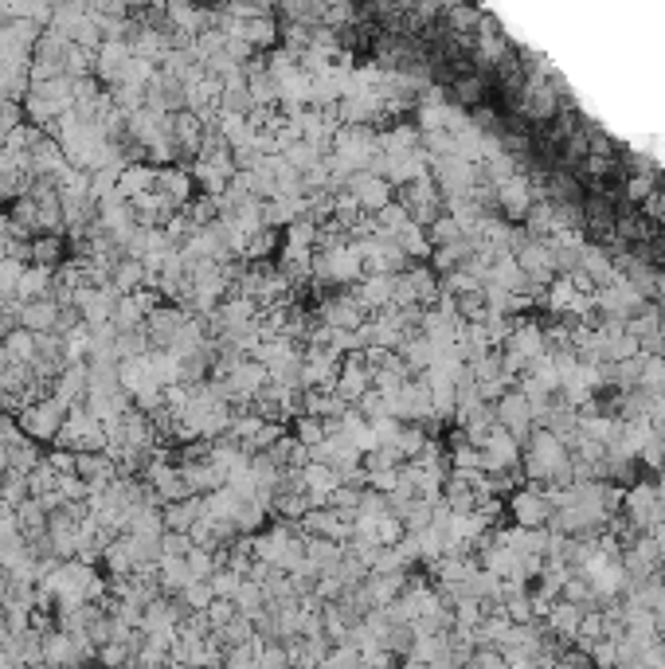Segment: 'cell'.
I'll list each match as a JSON object with an SVG mask.
<instances>
[{
    "label": "cell",
    "instance_id": "obj_1",
    "mask_svg": "<svg viewBox=\"0 0 665 669\" xmlns=\"http://www.w3.org/2000/svg\"><path fill=\"white\" fill-rule=\"evenodd\" d=\"M396 200H399L403 208H407V216H411L415 223H423V228L446 211L443 188L435 184L431 172H426V176H415V181H407V184H396Z\"/></svg>",
    "mask_w": 665,
    "mask_h": 669
},
{
    "label": "cell",
    "instance_id": "obj_2",
    "mask_svg": "<svg viewBox=\"0 0 665 669\" xmlns=\"http://www.w3.org/2000/svg\"><path fill=\"white\" fill-rule=\"evenodd\" d=\"M63 419H67V407L59 404V399L47 392L40 399H32V404H23L16 411V423H20V431L23 434H32L35 442H55V434L59 427H63Z\"/></svg>",
    "mask_w": 665,
    "mask_h": 669
},
{
    "label": "cell",
    "instance_id": "obj_3",
    "mask_svg": "<svg viewBox=\"0 0 665 669\" xmlns=\"http://www.w3.org/2000/svg\"><path fill=\"white\" fill-rule=\"evenodd\" d=\"M493 419L501 423L505 431H513L517 439H520V451H525V442H529V434H532V407H529V399H525V392L513 384V387H505L501 395L493 399Z\"/></svg>",
    "mask_w": 665,
    "mask_h": 669
},
{
    "label": "cell",
    "instance_id": "obj_4",
    "mask_svg": "<svg viewBox=\"0 0 665 669\" xmlns=\"http://www.w3.org/2000/svg\"><path fill=\"white\" fill-rule=\"evenodd\" d=\"M317 317H322L325 325H337V329H361L364 317H368V305L356 298V290H341V293H322L317 298Z\"/></svg>",
    "mask_w": 665,
    "mask_h": 669
},
{
    "label": "cell",
    "instance_id": "obj_5",
    "mask_svg": "<svg viewBox=\"0 0 665 669\" xmlns=\"http://www.w3.org/2000/svg\"><path fill=\"white\" fill-rule=\"evenodd\" d=\"M505 505H509V521L525 525V528H540V525H548V516H552V505H548V497H544V489L532 486V481L517 486L505 497Z\"/></svg>",
    "mask_w": 665,
    "mask_h": 669
},
{
    "label": "cell",
    "instance_id": "obj_6",
    "mask_svg": "<svg viewBox=\"0 0 665 669\" xmlns=\"http://www.w3.org/2000/svg\"><path fill=\"white\" fill-rule=\"evenodd\" d=\"M188 321V310L176 302H161L157 310L145 313V333H149V345L153 348H173L176 333H181V325Z\"/></svg>",
    "mask_w": 665,
    "mask_h": 669
},
{
    "label": "cell",
    "instance_id": "obj_7",
    "mask_svg": "<svg viewBox=\"0 0 665 669\" xmlns=\"http://www.w3.org/2000/svg\"><path fill=\"white\" fill-rule=\"evenodd\" d=\"M517 263H520V274L537 286H548L556 278V258H552V243L548 239H529L517 246Z\"/></svg>",
    "mask_w": 665,
    "mask_h": 669
},
{
    "label": "cell",
    "instance_id": "obj_8",
    "mask_svg": "<svg viewBox=\"0 0 665 669\" xmlns=\"http://www.w3.org/2000/svg\"><path fill=\"white\" fill-rule=\"evenodd\" d=\"M532 184H529V172H513L509 181L497 184V208H501V216L509 223H520L529 216V208H532Z\"/></svg>",
    "mask_w": 665,
    "mask_h": 669
},
{
    "label": "cell",
    "instance_id": "obj_9",
    "mask_svg": "<svg viewBox=\"0 0 665 669\" xmlns=\"http://www.w3.org/2000/svg\"><path fill=\"white\" fill-rule=\"evenodd\" d=\"M349 188V192L361 200V208L364 211H379L384 204H391V200H396V184L388 181V176H376V172H352V181L344 184Z\"/></svg>",
    "mask_w": 665,
    "mask_h": 669
},
{
    "label": "cell",
    "instance_id": "obj_10",
    "mask_svg": "<svg viewBox=\"0 0 665 669\" xmlns=\"http://www.w3.org/2000/svg\"><path fill=\"white\" fill-rule=\"evenodd\" d=\"M75 474L87 481L90 493H94V489H106V486H110V481L122 474V469H117V462H114L110 451H79V454H75Z\"/></svg>",
    "mask_w": 665,
    "mask_h": 669
},
{
    "label": "cell",
    "instance_id": "obj_11",
    "mask_svg": "<svg viewBox=\"0 0 665 669\" xmlns=\"http://www.w3.org/2000/svg\"><path fill=\"white\" fill-rule=\"evenodd\" d=\"M153 188H161L176 208H184L188 200L196 196V181H192V169H188V164H157V184Z\"/></svg>",
    "mask_w": 665,
    "mask_h": 669
},
{
    "label": "cell",
    "instance_id": "obj_12",
    "mask_svg": "<svg viewBox=\"0 0 665 669\" xmlns=\"http://www.w3.org/2000/svg\"><path fill=\"white\" fill-rule=\"evenodd\" d=\"M544 200H552V204H579L584 200V176L576 169L544 172Z\"/></svg>",
    "mask_w": 665,
    "mask_h": 669
},
{
    "label": "cell",
    "instance_id": "obj_13",
    "mask_svg": "<svg viewBox=\"0 0 665 669\" xmlns=\"http://www.w3.org/2000/svg\"><path fill=\"white\" fill-rule=\"evenodd\" d=\"M153 184H157V164H149V161H129L117 172V196H126V200L149 192Z\"/></svg>",
    "mask_w": 665,
    "mask_h": 669
},
{
    "label": "cell",
    "instance_id": "obj_14",
    "mask_svg": "<svg viewBox=\"0 0 665 669\" xmlns=\"http://www.w3.org/2000/svg\"><path fill=\"white\" fill-rule=\"evenodd\" d=\"M67 255H70V246H67L63 231H35L32 235V263L55 270L59 263H67Z\"/></svg>",
    "mask_w": 665,
    "mask_h": 669
},
{
    "label": "cell",
    "instance_id": "obj_15",
    "mask_svg": "<svg viewBox=\"0 0 665 669\" xmlns=\"http://www.w3.org/2000/svg\"><path fill=\"white\" fill-rule=\"evenodd\" d=\"M356 298H361L368 305V313L372 310H384V305H391V290H396V274H364L361 282H356Z\"/></svg>",
    "mask_w": 665,
    "mask_h": 669
},
{
    "label": "cell",
    "instance_id": "obj_16",
    "mask_svg": "<svg viewBox=\"0 0 665 669\" xmlns=\"http://www.w3.org/2000/svg\"><path fill=\"white\" fill-rule=\"evenodd\" d=\"M55 313H59V302L52 298V293L20 302V325L32 329V333H47V329L55 325Z\"/></svg>",
    "mask_w": 665,
    "mask_h": 669
},
{
    "label": "cell",
    "instance_id": "obj_17",
    "mask_svg": "<svg viewBox=\"0 0 665 669\" xmlns=\"http://www.w3.org/2000/svg\"><path fill=\"white\" fill-rule=\"evenodd\" d=\"M110 286H114L117 293H134L137 286H149V270H145V263H141V258H134V255L117 258V263L110 266Z\"/></svg>",
    "mask_w": 665,
    "mask_h": 669
},
{
    "label": "cell",
    "instance_id": "obj_18",
    "mask_svg": "<svg viewBox=\"0 0 665 669\" xmlns=\"http://www.w3.org/2000/svg\"><path fill=\"white\" fill-rule=\"evenodd\" d=\"M0 357L5 360H16V364H32L35 357V333L23 325H12L5 337H0Z\"/></svg>",
    "mask_w": 665,
    "mask_h": 669
},
{
    "label": "cell",
    "instance_id": "obj_19",
    "mask_svg": "<svg viewBox=\"0 0 665 669\" xmlns=\"http://www.w3.org/2000/svg\"><path fill=\"white\" fill-rule=\"evenodd\" d=\"M157 580L164 595H181L188 580H196L192 568H188V556H161L157 563Z\"/></svg>",
    "mask_w": 665,
    "mask_h": 669
},
{
    "label": "cell",
    "instance_id": "obj_20",
    "mask_svg": "<svg viewBox=\"0 0 665 669\" xmlns=\"http://www.w3.org/2000/svg\"><path fill=\"white\" fill-rule=\"evenodd\" d=\"M181 469H184V481H188V489H192V493H211V489H220L223 481H228V474H223L211 458H208V462H184Z\"/></svg>",
    "mask_w": 665,
    "mask_h": 669
},
{
    "label": "cell",
    "instance_id": "obj_21",
    "mask_svg": "<svg viewBox=\"0 0 665 669\" xmlns=\"http://www.w3.org/2000/svg\"><path fill=\"white\" fill-rule=\"evenodd\" d=\"M52 274H55L52 266L28 263V266H23V274H20V282H16V298H20V302H28V298H43V293L52 290Z\"/></svg>",
    "mask_w": 665,
    "mask_h": 669
},
{
    "label": "cell",
    "instance_id": "obj_22",
    "mask_svg": "<svg viewBox=\"0 0 665 669\" xmlns=\"http://www.w3.org/2000/svg\"><path fill=\"white\" fill-rule=\"evenodd\" d=\"M426 442H431V434H426L423 423H399V431H396V446H399V454H403V462H411V458H419L426 451Z\"/></svg>",
    "mask_w": 665,
    "mask_h": 669
},
{
    "label": "cell",
    "instance_id": "obj_23",
    "mask_svg": "<svg viewBox=\"0 0 665 669\" xmlns=\"http://www.w3.org/2000/svg\"><path fill=\"white\" fill-rule=\"evenodd\" d=\"M110 321H114L117 333H122V329H141V325H145V305L137 302V293H117Z\"/></svg>",
    "mask_w": 665,
    "mask_h": 669
},
{
    "label": "cell",
    "instance_id": "obj_24",
    "mask_svg": "<svg viewBox=\"0 0 665 669\" xmlns=\"http://www.w3.org/2000/svg\"><path fill=\"white\" fill-rule=\"evenodd\" d=\"M43 462V451H40V442L32 439V434H16V439H12V446H8V466L12 469H23V474H28L32 466H40Z\"/></svg>",
    "mask_w": 665,
    "mask_h": 669
},
{
    "label": "cell",
    "instance_id": "obj_25",
    "mask_svg": "<svg viewBox=\"0 0 665 669\" xmlns=\"http://www.w3.org/2000/svg\"><path fill=\"white\" fill-rule=\"evenodd\" d=\"M16 516H20V533H23V540L47 533V505H43L40 497H23V501L16 505Z\"/></svg>",
    "mask_w": 665,
    "mask_h": 669
},
{
    "label": "cell",
    "instance_id": "obj_26",
    "mask_svg": "<svg viewBox=\"0 0 665 669\" xmlns=\"http://www.w3.org/2000/svg\"><path fill=\"white\" fill-rule=\"evenodd\" d=\"M290 434L298 439L302 446H317L329 434V427H325V419H317V415H310V411H298V415H290Z\"/></svg>",
    "mask_w": 665,
    "mask_h": 669
},
{
    "label": "cell",
    "instance_id": "obj_27",
    "mask_svg": "<svg viewBox=\"0 0 665 669\" xmlns=\"http://www.w3.org/2000/svg\"><path fill=\"white\" fill-rule=\"evenodd\" d=\"M305 556L325 571V568H332V563L344 556V544H341V540H332V536H305Z\"/></svg>",
    "mask_w": 665,
    "mask_h": 669
},
{
    "label": "cell",
    "instance_id": "obj_28",
    "mask_svg": "<svg viewBox=\"0 0 665 669\" xmlns=\"http://www.w3.org/2000/svg\"><path fill=\"white\" fill-rule=\"evenodd\" d=\"M396 243H399L411 258H431V239H426V228H423V223H415V219H407V223H403V228L396 231Z\"/></svg>",
    "mask_w": 665,
    "mask_h": 669
},
{
    "label": "cell",
    "instance_id": "obj_29",
    "mask_svg": "<svg viewBox=\"0 0 665 669\" xmlns=\"http://www.w3.org/2000/svg\"><path fill=\"white\" fill-rule=\"evenodd\" d=\"M8 216H12V223L20 228V235H35V231H40V204H35L28 192L12 200V204H8Z\"/></svg>",
    "mask_w": 665,
    "mask_h": 669
},
{
    "label": "cell",
    "instance_id": "obj_30",
    "mask_svg": "<svg viewBox=\"0 0 665 669\" xmlns=\"http://www.w3.org/2000/svg\"><path fill=\"white\" fill-rule=\"evenodd\" d=\"M454 310L462 321H482L485 313H490V302H485V290L482 286H473V290H462L454 293Z\"/></svg>",
    "mask_w": 665,
    "mask_h": 669
},
{
    "label": "cell",
    "instance_id": "obj_31",
    "mask_svg": "<svg viewBox=\"0 0 665 669\" xmlns=\"http://www.w3.org/2000/svg\"><path fill=\"white\" fill-rule=\"evenodd\" d=\"M642 384V357H626V360H611V387L619 392H631V387Z\"/></svg>",
    "mask_w": 665,
    "mask_h": 669
},
{
    "label": "cell",
    "instance_id": "obj_32",
    "mask_svg": "<svg viewBox=\"0 0 665 669\" xmlns=\"http://www.w3.org/2000/svg\"><path fill=\"white\" fill-rule=\"evenodd\" d=\"M282 157H286V161L294 164V169H302V172H305V169H314V164H317V161H322V157H325V153H322V149H317V145H314V141H305V137H294V141H290V145H286V149H282Z\"/></svg>",
    "mask_w": 665,
    "mask_h": 669
},
{
    "label": "cell",
    "instance_id": "obj_33",
    "mask_svg": "<svg viewBox=\"0 0 665 669\" xmlns=\"http://www.w3.org/2000/svg\"><path fill=\"white\" fill-rule=\"evenodd\" d=\"M235 607L243 610V615H258V610L267 607V591H263V583L258 580H251V575H247V580L239 583V591H235Z\"/></svg>",
    "mask_w": 665,
    "mask_h": 669
},
{
    "label": "cell",
    "instance_id": "obj_34",
    "mask_svg": "<svg viewBox=\"0 0 665 669\" xmlns=\"http://www.w3.org/2000/svg\"><path fill=\"white\" fill-rule=\"evenodd\" d=\"M161 228H164V235H169V243H173V246H184V243H188V239H192V235L200 231V228H196V219L188 216L184 208H176L173 216L161 223Z\"/></svg>",
    "mask_w": 665,
    "mask_h": 669
},
{
    "label": "cell",
    "instance_id": "obj_35",
    "mask_svg": "<svg viewBox=\"0 0 665 669\" xmlns=\"http://www.w3.org/2000/svg\"><path fill=\"white\" fill-rule=\"evenodd\" d=\"M55 486H59V469L43 454V462L28 469V489H32V497H47V493H55Z\"/></svg>",
    "mask_w": 665,
    "mask_h": 669
},
{
    "label": "cell",
    "instance_id": "obj_36",
    "mask_svg": "<svg viewBox=\"0 0 665 669\" xmlns=\"http://www.w3.org/2000/svg\"><path fill=\"white\" fill-rule=\"evenodd\" d=\"M0 497H5L12 509H16V505L23 501V497H32V489H28V474H23V469H5V478H0Z\"/></svg>",
    "mask_w": 665,
    "mask_h": 669
},
{
    "label": "cell",
    "instance_id": "obj_37",
    "mask_svg": "<svg viewBox=\"0 0 665 669\" xmlns=\"http://www.w3.org/2000/svg\"><path fill=\"white\" fill-rule=\"evenodd\" d=\"M426 239H431V246H443V243H454L462 239V223L450 216V211H443L438 219L426 223Z\"/></svg>",
    "mask_w": 665,
    "mask_h": 669
},
{
    "label": "cell",
    "instance_id": "obj_38",
    "mask_svg": "<svg viewBox=\"0 0 665 669\" xmlns=\"http://www.w3.org/2000/svg\"><path fill=\"white\" fill-rule=\"evenodd\" d=\"M642 357V384L638 387H646V392H661L665 387V357L661 352H638Z\"/></svg>",
    "mask_w": 665,
    "mask_h": 669
},
{
    "label": "cell",
    "instance_id": "obj_39",
    "mask_svg": "<svg viewBox=\"0 0 665 669\" xmlns=\"http://www.w3.org/2000/svg\"><path fill=\"white\" fill-rule=\"evenodd\" d=\"M399 462H403V454L396 442H379L372 451H364V469H396Z\"/></svg>",
    "mask_w": 665,
    "mask_h": 669
},
{
    "label": "cell",
    "instance_id": "obj_40",
    "mask_svg": "<svg viewBox=\"0 0 665 669\" xmlns=\"http://www.w3.org/2000/svg\"><path fill=\"white\" fill-rule=\"evenodd\" d=\"M184 211H188V216L196 219V228H208V223L220 216V204H216V196H208V192H196V196H192V200H188V204H184Z\"/></svg>",
    "mask_w": 665,
    "mask_h": 669
},
{
    "label": "cell",
    "instance_id": "obj_41",
    "mask_svg": "<svg viewBox=\"0 0 665 669\" xmlns=\"http://www.w3.org/2000/svg\"><path fill=\"white\" fill-rule=\"evenodd\" d=\"M117 172H122V164H102V169H90V196L102 200L117 192Z\"/></svg>",
    "mask_w": 665,
    "mask_h": 669
},
{
    "label": "cell",
    "instance_id": "obj_42",
    "mask_svg": "<svg viewBox=\"0 0 665 669\" xmlns=\"http://www.w3.org/2000/svg\"><path fill=\"white\" fill-rule=\"evenodd\" d=\"M188 568H192V575H196V580H208V575L220 568V560H216V548L192 544V548H188Z\"/></svg>",
    "mask_w": 665,
    "mask_h": 669
},
{
    "label": "cell",
    "instance_id": "obj_43",
    "mask_svg": "<svg viewBox=\"0 0 665 669\" xmlns=\"http://www.w3.org/2000/svg\"><path fill=\"white\" fill-rule=\"evenodd\" d=\"M247 580V575H239L235 568H216L208 575V583H211V591L223 595V599H235V591H239V583Z\"/></svg>",
    "mask_w": 665,
    "mask_h": 669
},
{
    "label": "cell",
    "instance_id": "obj_44",
    "mask_svg": "<svg viewBox=\"0 0 665 669\" xmlns=\"http://www.w3.org/2000/svg\"><path fill=\"white\" fill-rule=\"evenodd\" d=\"M181 595H184V603L192 607V610H208V603L216 599V591H211V583H208V580H188Z\"/></svg>",
    "mask_w": 665,
    "mask_h": 669
},
{
    "label": "cell",
    "instance_id": "obj_45",
    "mask_svg": "<svg viewBox=\"0 0 665 669\" xmlns=\"http://www.w3.org/2000/svg\"><path fill=\"white\" fill-rule=\"evenodd\" d=\"M23 266L28 263H20V258H12V255L0 258V298H5V293H16V282L23 274Z\"/></svg>",
    "mask_w": 665,
    "mask_h": 669
},
{
    "label": "cell",
    "instance_id": "obj_46",
    "mask_svg": "<svg viewBox=\"0 0 665 669\" xmlns=\"http://www.w3.org/2000/svg\"><path fill=\"white\" fill-rule=\"evenodd\" d=\"M204 615H208V622H211V630H216V627H223V622H231L235 615H239V607H235V599H223V595H216V599H211V603H208V610H204Z\"/></svg>",
    "mask_w": 665,
    "mask_h": 669
},
{
    "label": "cell",
    "instance_id": "obj_47",
    "mask_svg": "<svg viewBox=\"0 0 665 669\" xmlns=\"http://www.w3.org/2000/svg\"><path fill=\"white\" fill-rule=\"evenodd\" d=\"M658 181H661V172H631V176H626V200H634V204H638V200H646V192Z\"/></svg>",
    "mask_w": 665,
    "mask_h": 669
},
{
    "label": "cell",
    "instance_id": "obj_48",
    "mask_svg": "<svg viewBox=\"0 0 665 669\" xmlns=\"http://www.w3.org/2000/svg\"><path fill=\"white\" fill-rule=\"evenodd\" d=\"M82 325V310L75 302H67V305H59V313H55V325H52V333H59V337H67L70 329H79Z\"/></svg>",
    "mask_w": 665,
    "mask_h": 669
},
{
    "label": "cell",
    "instance_id": "obj_49",
    "mask_svg": "<svg viewBox=\"0 0 665 669\" xmlns=\"http://www.w3.org/2000/svg\"><path fill=\"white\" fill-rule=\"evenodd\" d=\"M403 533H407V528H403V521H399L396 513H384L376 521V540H379V544H396Z\"/></svg>",
    "mask_w": 665,
    "mask_h": 669
},
{
    "label": "cell",
    "instance_id": "obj_50",
    "mask_svg": "<svg viewBox=\"0 0 665 669\" xmlns=\"http://www.w3.org/2000/svg\"><path fill=\"white\" fill-rule=\"evenodd\" d=\"M98 662H106V665H134V650H129L126 642H102L98 646Z\"/></svg>",
    "mask_w": 665,
    "mask_h": 669
},
{
    "label": "cell",
    "instance_id": "obj_51",
    "mask_svg": "<svg viewBox=\"0 0 665 669\" xmlns=\"http://www.w3.org/2000/svg\"><path fill=\"white\" fill-rule=\"evenodd\" d=\"M161 548H164V556H188V548H192V536H188V533H176V528H164V533H161Z\"/></svg>",
    "mask_w": 665,
    "mask_h": 669
},
{
    "label": "cell",
    "instance_id": "obj_52",
    "mask_svg": "<svg viewBox=\"0 0 665 669\" xmlns=\"http://www.w3.org/2000/svg\"><path fill=\"white\" fill-rule=\"evenodd\" d=\"M396 481H399V466L396 469H368V486H372V489L391 493V489H396Z\"/></svg>",
    "mask_w": 665,
    "mask_h": 669
},
{
    "label": "cell",
    "instance_id": "obj_53",
    "mask_svg": "<svg viewBox=\"0 0 665 669\" xmlns=\"http://www.w3.org/2000/svg\"><path fill=\"white\" fill-rule=\"evenodd\" d=\"M75 454L79 451H67V446H55L52 454H47V462H52L59 474H75Z\"/></svg>",
    "mask_w": 665,
    "mask_h": 669
}]
</instances>
